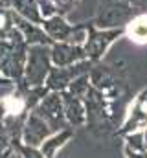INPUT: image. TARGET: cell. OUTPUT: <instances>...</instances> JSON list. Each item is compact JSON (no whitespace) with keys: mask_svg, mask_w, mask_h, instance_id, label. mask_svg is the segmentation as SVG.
I'll list each match as a JSON object with an SVG mask.
<instances>
[{"mask_svg":"<svg viewBox=\"0 0 147 158\" xmlns=\"http://www.w3.org/2000/svg\"><path fill=\"white\" fill-rule=\"evenodd\" d=\"M127 33L131 40H134L136 44H147V15L136 17L127 26Z\"/></svg>","mask_w":147,"mask_h":158,"instance_id":"6da1fadb","label":"cell"}]
</instances>
